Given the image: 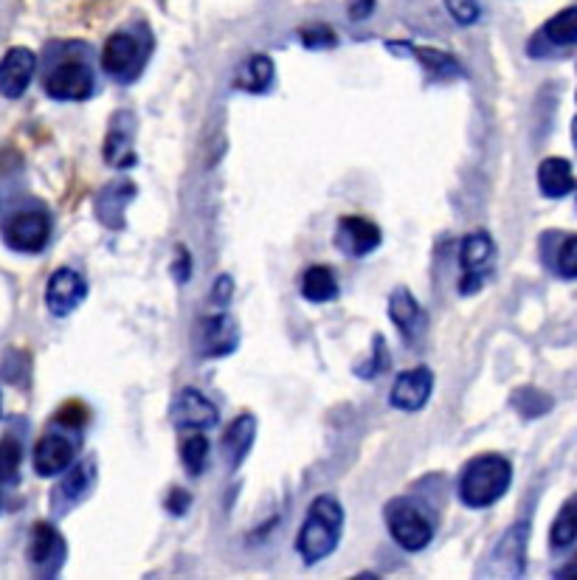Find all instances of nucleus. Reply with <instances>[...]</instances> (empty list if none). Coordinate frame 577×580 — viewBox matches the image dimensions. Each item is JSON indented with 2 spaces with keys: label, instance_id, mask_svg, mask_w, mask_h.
Masks as SVG:
<instances>
[{
  "label": "nucleus",
  "instance_id": "nucleus-41",
  "mask_svg": "<svg viewBox=\"0 0 577 580\" xmlns=\"http://www.w3.org/2000/svg\"><path fill=\"white\" fill-rule=\"evenodd\" d=\"M572 138H575V147H577V116H575V122H572Z\"/></svg>",
  "mask_w": 577,
  "mask_h": 580
},
{
  "label": "nucleus",
  "instance_id": "nucleus-14",
  "mask_svg": "<svg viewBox=\"0 0 577 580\" xmlns=\"http://www.w3.org/2000/svg\"><path fill=\"white\" fill-rule=\"evenodd\" d=\"M389 316L397 324V330L409 341H417V338L426 333L428 316L426 310L420 307V302L414 299V293L409 288H395L392 290V299H389Z\"/></svg>",
  "mask_w": 577,
  "mask_h": 580
},
{
  "label": "nucleus",
  "instance_id": "nucleus-34",
  "mask_svg": "<svg viewBox=\"0 0 577 580\" xmlns=\"http://www.w3.org/2000/svg\"><path fill=\"white\" fill-rule=\"evenodd\" d=\"M192 507V493L183 488H172L167 496V510L172 516H183Z\"/></svg>",
  "mask_w": 577,
  "mask_h": 580
},
{
  "label": "nucleus",
  "instance_id": "nucleus-33",
  "mask_svg": "<svg viewBox=\"0 0 577 580\" xmlns=\"http://www.w3.org/2000/svg\"><path fill=\"white\" fill-rule=\"evenodd\" d=\"M302 46L304 48H330L335 46V34L327 26H313V29L302 31Z\"/></svg>",
  "mask_w": 577,
  "mask_h": 580
},
{
  "label": "nucleus",
  "instance_id": "nucleus-1",
  "mask_svg": "<svg viewBox=\"0 0 577 580\" xmlns=\"http://www.w3.org/2000/svg\"><path fill=\"white\" fill-rule=\"evenodd\" d=\"M341 530H344V507L333 496H319L310 504L307 519L296 538V550L304 564L313 566L324 561L327 555H333L341 541Z\"/></svg>",
  "mask_w": 577,
  "mask_h": 580
},
{
  "label": "nucleus",
  "instance_id": "nucleus-30",
  "mask_svg": "<svg viewBox=\"0 0 577 580\" xmlns=\"http://www.w3.org/2000/svg\"><path fill=\"white\" fill-rule=\"evenodd\" d=\"M372 344H375V347H372V361H366L364 367L358 369V375H361V378H375V375H380V372H386V369H389V350H386V341H383V336H375Z\"/></svg>",
  "mask_w": 577,
  "mask_h": 580
},
{
  "label": "nucleus",
  "instance_id": "nucleus-42",
  "mask_svg": "<svg viewBox=\"0 0 577 580\" xmlns=\"http://www.w3.org/2000/svg\"><path fill=\"white\" fill-rule=\"evenodd\" d=\"M0 409H3V397H0Z\"/></svg>",
  "mask_w": 577,
  "mask_h": 580
},
{
  "label": "nucleus",
  "instance_id": "nucleus-27",
  "mask_svg": "<svg viewBox=\"0 0 577 580\" xmlns=\"http://www.w3.org/2000/svg\"><path fill=\"white\" fill-rule=\"evenodd\" d=\"M414 57L426 65L431 74H437V77H459L462 74V65L451 57V54H445V51H437V48H414Z\"/></svg>",
  "mask_w": 577,
  "mask_h": 580
},
{
  "label": "nucleus",
  "instance_id": "nucleus-6",
  "mask_svg": "<svg viewBox=\"0 0 577 580\" xmlns=\"http://www.w3.org/2000/svg\"><path fill=\"white\" fill-rule=\"evenodd\" d=\"M169 420L175 428H212L217 426V406L206 395H200L198 389H181L175 400H172V409H169Z\"/></svg>",
  "mask_w": 577,
  "mask_h": 580
},
{
  "label": "nucleus",
  "instance_id": "nucleus-24",
  "mask_svg": "<svg viewBox=\"0 0 577 580\" xmlns=\"http://www.w3.org/2000/svg\"><path fill=\"white\" fill-rule=\"evenodd\" d=\"M549 43L555 46H575L577 43V6L563 9L555 17H549L547 26H544Z\"/></svg>",
  "mask_w": 577,
  "mask_h": 580
},
{
  "label": "nucleus",
  "instance_id": "nucleus-19",
  "mask_svg": "<svg viewBox=\"0 0 577 580\" xmlns=\"http://www.w3.org/2000/svg\"><path fill=\"white\" fill-rule=\"evenodd\" d=\"M130 119L133 116L119 113L105 138V161L113 167H133V161H136V155L130 150V127H127Z\"/></svg>",
  "mask_w": 577,
  "mask_h": 580
},
{
  "label": "nucleus",
  "instance_id": "nucleus-16",
  "mask_svg": "<svg viewBox=\"0 0 577 580\" xmlns=\"http://www.w3.org/2000/svg\"><path fill=\"white\" fill-rule=\"evenodd\" d=\"M254 437H257V420H254V414H240L226 428V434H223V451H226L231 471H237L243 465L248 451H251V445H254Z\"/></svg>",
  "mask_w": 577,
  "mask_h": 580
},
{
  "label": "nucleus",
  "instance_id": "nucleus-10",
  "mask_svg": "<svg viewBox=\"0 0 577 580\" xmlns=\"http://www.w3.org/2000/svg\"><path fill=\"white\" fill-rule=\"evenodd\" d=\"M237 341H240V330H237V321L226 316V313H217V316H206L198 324V350L206 358H220L228 352L237 350Z\"/></svg>",
  "mask_w": 577,
  "mask_h": 580
},
{
  "label": "nucleus",
  "instance_id": "nucleus-7",
  "mask_svg": "<svg viewBox=\"0 0 577 580\" xmlns=\"http://www.w3.org/2000/svg\"><path fill=\"white\" fill-rule=\"evenodd\" d=\"M434 392V372L428 367L406 369L397 375L389 403L400 409V412H420L428 403V397Z\"/></svg>",
  "mask_w": 577,
  "mask_h": 580
},
{
  "label": "nucleus",
  "instance_id": "nucleus-12",
  "mask_svg": "<svg viewBox=\"0 0 577 580\" xmlns=\"http://www.w3.org/2000/svg\"><path fill=\"white\" fill-rule=\"evenodd\" d=\"M383 240V234L375 223H369L366 217H341L338 220V231H335V245L350 254V257H366L369 251H375Z\"/></svg>",
  "mask_w": 577,
  "mask_h": 580
},
{
  "label": "nucleus",
  "instance_id": "nucleus-11",
  "mask_svg": "<svg viewBox=\"0 0 577 580\" xmlns=\"http://www.w3.org/2000/svg\"><path fill=\"white\" fill-rule=\"evenodd\" d=\"M34 68H37L34 51H29V48L23 46L9 48L6 57L0 60V96H6V99L23 96L26 88L31 85Z\"/></svg>",
  "mask_w": 577,
  "mask_h": 580
},
{
  "label": "nucleus",
  "instance_id": "nucleus-13",
  "mask_svg": "<svg viewBox=\"0 0 577 580\" xmlns=\"http://www.w3.org/2000/svg\"><path fill=\"white\" fill-rule=\"evenodd\" d=\"M29 561L37 569H48L51 575L65 561V541H62V535L51 524H46V521L34 524V530H31Z\"/></svg>",
  "mask_w": 577,
  "mask_h": 580
},
{
  "label": "nucleus",
  "instance_id": "nucleus-26",
  "mask_svg": "<svg viewBox=\"0 0 577 580\" xmlns=\"http://www.w3.org/2000/svg\"><path fill=\"white\" fill-rule=\"evenodd\" d=\"M181 462L189 476H200L206 471V462H209V440L203 434H192L186 437L181 445Z\"/></svg>",
  "mask_w": 577,
  "mask_h": 580
},
{
  "label": "nucleus",
  "instance_id": "nucleus-39",
  "mask_svg": "<svg viewBox=\"0 0 577 580\" xmlns=\"http://www.w3.org/2000/svg\"><path fill=\"white\" fill-rule=\"evenodd\" d=\"M231 288H234V285H231V279H228L226 274L220 276V279H217V282H214V302H228V296H231Z\"/></svg>",
  "mask_w": 577,
  "mask_h": 580
},
{
  "label": "nucleus",
  "instance_id": "nucleus-31",
  "mask_svg": "<svg viewBox=\"0 0 577 580\" xmlns=\"http://www.w3.org/2000/svg\"><path fill=\"white\" fill-rule=\"evenodd\" d=\"M445 9L451 12L459 26H473L479 20V0H445Z\"/></svg>",
  "mask_w": 577,
  "mask_h": 580
},
{
  "label": "nucleus",
  "instance_id": "nucleus-5",
  "mask_svg": "<svg viewBox=\"0 0 577 580\" xmlns=\"http://www.w3.org/2000/svg\"><path fill=\"white\" fill-rule=\"evenodd\" d=\"M46 93L60 102H79L93 93V74L82 62H65L57 65L46 77Z\"/></svg>",
  "mask_w": 577,
  "mask_h": 580
},
{
  "label": "nucleus",
  "instance_id": "nucleus-38",
  "mask_svg": "<svg viewBox=\"0 0 577 580\" xmlns=\"http://www.w3.org/2000/svg\"><path fill=\"white\" fill-rule=\"evenodd\" d=\"M375 12V0H355L350 6V17L352 20H364Z\"/></svg>",
  "mask_w": 577,
  "mask_h": 580
},
{
  "label": "nucleus",
  "instance_id": "nucleus-40",
  "mask_svg": "<svg viewBox=\"0 0 577 580\" xmlns=\"http://www.w3.org/2000/svg\"><path fill=\"white\" fill-rule=\"evenodd\" d=\"M558 578H577V558L572 561V564L563 566L561 572H558Z\"/></svg>",
  "mask_w": 577,
  "mask_h": 580
},
{
  "label": "nucleus",
  "instance_id": "nucleus-8",
  "mask_svg": "<svg viewBox=\"0 0 577 580\" xmlns=\"http://www.w3.org/2000/svg\"><path fill=\"white\" fill-rule=\"evenodd\" d=\"M141 46L133 34L127 31H116L110 40L105 43V51H102V68L113 79L119 82H127L130 77H136V71L141 68Z\"/></svg>",
  "mask_w": 577,
  "mask_h": 580
},
{
  "label": "nucleus",
  "instance_id": "nucleus-4",
  "mask_svg": "<svg viewBox=\"0 0 577 580\" xmlns=\"http://www.w3.org/2000/svg\"><path fill=\"white\" fill-rule=\"evenodd\" d=\"M51 237V217L46 212H20L3 223V243L20 254L43 251Z\"/></svg>",
  "mask_w": 577,
  "mask_h": 580
},
{
  "label": "nucleus",
  "instance_id": "nucleus-15",
  "mask_svg": "<svg viewBox=\"0 0 577 580\" xmlns=\"http://www.w3.org/2000/svg\"><path fill=\"white\" fill-rule=\"evenodd\" d=\"M74 462V448L62 434H46L34 448V471L40 476H57Z\"/></svg>",
  "mask_w": 577,
  "mask_h": 580
},
{
  "label": "nucleus",
  "instance_id": "nucleus-21",
  "mask_svg": "<svg viewBox=\"0 0 577 580\" xmlns=\"http://www.w3.org/2000/svg\"><path fill=\"white\" fill-rule=\"evenodd\" d=\"M302 296L313 305H324V302H333L338 296V282L335 274L327 265H313L307 268L302 276Z\"/></svg>",
  "mask_w": 577,
  "mask_h": 580
},
{
  "label": "nucleus",
  "instance_id": "nucleus-17",
  "mask_svg": "<svg viewBox=\"0 0 577 580\" xmlns=\"http://www.w3.org/2000/svg\"><path fill=\"white\" fill-rule=\"evenodd\" d=\"M136 198V186L127 184V181H116V184H107L99 195H96V214L102 217V223L113 226V229H122L124 226V209L127 203Z\"/></svg>",
  "mask_w": 577,
  "mask_h": 580
},
{
  "label": "nucleus",
  "instance_id": "nucleus-2",
  "mask_svg": "<svg viewBox=\"0 0 577 580\" xmlns=\"http://www.w3.org/2000/svg\"><path fill=\"white\" fill-rule=\"evenodd\" d=\"M510 482H513V465L507 459L496 454L476 457L465 465V471L459 476V499L473 510L490 507L510 490Z\"/></svg>",
  "mask_w": 577,
  "mask_h": 580
},
{
  "label": "nucleus",
  "instance_id": "nucleus-3",
  "mask_svg": "<svg viewBox=\"0 0 577 580\" xmlns=\"http://www.w3.org/2000/svg\"><path fill=\"white\" fill-rule=\"evenodd\" d=\"M383 516H386V527L392 538L406 552H420L431 544L434 521L420 504H414L411 499H392L386 504Z\"/></svg>",
  "mask_w": 577,
  "mask_h": 580
},
{
  "label": "nucleus",
  "instance_id": "nucleus-18",
  "mask_svg": "<svg viewBox=\"0 0 577 580\" xmlns=\"http://www.w3.org/2000/svg\"><path fill=\"white\" fill-rule=\"evenodd\" d=\"M538 186L547 198H566L575 192V172L566 158H544L538 167Z\"/></svg>",
  "mask_w": 577,
  "mask_h": 580
},
{
  "label": "nucleus",
  "instance_id": "nucleus-35",
  "mask_svg": "<svg viewBox=\"0 0 577 580\" xmlns=\"http://www.w3.org/2000/svg\"><path fill=\"white\" fill-rule=\"evenodd\" d=\"M172 274L178 276V282H186V279L192 276V257H189V251H186V248H178V254H175V265H172Z\"/></svg>",
  "mask_w": 577,
  "mask_h": 580
},
{
  "label": "nucleus",
  "instance_id": "nucleus-9",
  "mask_svg": "<svg viewBox=\"0 0 577 580\" xmlns=\"http://www.w3.org/2000/svg\"><path fill=\"white\" fill-rule=\"evenodd\" d=\"M85 293H88L85 279L76 274L74 268H60V271H54L51 279H48L46 305L54 316H60L62 319V316L74 313L76 307L82 305Z\"/></svg>",
  "mask_w": 577,
  "mask_h": 580
},
{
  "label": "nucleus",
  "instance_id": "nucleus-32",
  "mask_svg": "<svg viewBox=\"0 0 577 580\" xmlns=\"http://www.w3.org/2000/svg\"><path fill=\"white\" fill-rule=\"evenodd\" d=\"M558 268H561L563 276L577 279V234L575 237H569V240L561 245V254H558Z\"/></svg>",
  "mask_w": 577,
  "mask_h": 580
},
{
  "label": "nucleus",
  "instance_id": "nucleus-23",
  "mask_svg": "<svg viewBox=\"0 0 577 580\" xmlns=\"http://www.w3.org/2000/svg\"><path fill=\"white\" fill-rule=\"evenodd\" d=\"M88 482H91V471L85 468V465H76L71 468L65 479H62L57 490H54V507L62 510V507H68V504H76L82 499V493L88 490Z\"/></svg>",
  "mask_w": 577,
  "mask_h": 580
},
{
  "label": "nucleus",
  "instance_id": "nucleus-36",
  "mask_svg": "<svg viewBox=\"0 0 577 580\" xmlns=\"http://www.w3.org/2000/svg\"><path fill=\"white\" fill-rule=\"evenodd\" d=\"M85 417H88V412H85L82 406H74V403H71V406H65V409L57 414V420L65 423V426H82V423H85Z\"/></svg>",
  "mask_w": 577,
  "mask_h": 580
},
{
  "label": "nucleus",
  "instance_id": "nucleus-20",
  "mask_svg": "<svg viewBox=\"0 0 577 580\" xmlns=\"http://www.w3.org/2000/svg\"><path fill=\"white\" fill-rule=\"evenodd\" d=\"M496 254V245L490 240L487 231H473L462 240V248H459V262L465 271H473V274H485V268L493 260Z\"/></svg>",
  "mask_w": 577,
  "mask_h": 580
},
{
  "label": "nucleus",
  "instance_id": "nucleus-37",
  "mask_svg": "<svg viewBox=\"0 0 577 580\" xmlns=\"http://www.w3.org/2000/svg\"><path fill=\"white\" fill-rule=\"evenodd\" d=\"M482 282H485V274H473V271H465L462 282H459V293H462V296H471V293H476V290L482 288Z\"/></svg>",
  "mask_w": 577,
  "mask_h": 580
},
{
  "label": "nucleus",
  "instance_id": "nucleus-25",
  "mask_svg": "<svg viewBox=\"0 0 577 580\" xmlns=\"http://www.w3.org/2000/svg\"><path fill=\"white\" fill-rule=\"evenodd\" d=\"M552 547H569L577 541V499H569L563 504L561 513L552 521V533H549Z\"/></svg>",
  "mask_w": 577,
  "mask_h": 580
},
{
  "label": "nucleus",
  "instance_id": "nucleus-22",
  "mask_svg": "<svg viewBox=\"0 0 577 580\" xmlns=\"http://www.w3.org/2000/svg\"><path fill=\"white\" fill-rule=\"evenodd\" d=\"M271 82H274V60L265 54H254L237 77V85L248 93H265L271 88Z\"/></svg>",
  "mask_w": 577,
  "mask_h": 580
},
{
  "label": "nucleus",
  "instance_id": "nucleus-29",
  "mask_svg": "<svg viewBox=\"0 0 577 580\" xmlns=\"http://www.w3.org/2000/svg\"><path fill=\"white\" fill-rule=\"evenodd\" d=\"M513 403H516L518 409L524 417H538V414L549 412V406H552V400L547 395H541L538 389H521L516 397H513Z\"/></svg>",
  "mask_w": 577,
  "mask_h": 580
},
{
  "label": "nucleus",
  "instance_id": "nucleus-28",
  "mask_svg": "<svg viewBox=\"0 0 577 580\" xmlns=\"http://www.w3.org/2000/svg\"><path fill=\"white\" fill-rule=\"evenodd\" d=\"M20 465H23V448L17 440L6 437L0 443V482L12 485L20 479Z\"/></svg>",
  "mask_w": 577,
  "mask_h": 580
}]
</instances>
